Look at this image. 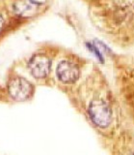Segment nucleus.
<instances>
[{
  "label": "nucleus",
  "instance_id": "obj_4",
  "mask_svg": "<svg viewBox=\"0 0 134 155\" xmlns=\"http://www.w3.org/2000/svg\"><path fill=\"white\" fill-rule=\"evenodd\" d=\"M31 74L37 79H44L48 75L50 70L49 58L44 54H36L29 61Z\"/></svg>",
  "mask_w": 134,
  "mask_h": 155
},
{
  "label": "nucleus",
  "instance_id": "obj_3",
  "mask_svg": "<svg viewBox=\"0 0 134 155\" xmlns=\"http://www.w3.org/2000/svg\"><path fill=\"white\" fill-rule=\"evenodd\" d=\"M56 75L64 84H73L79 78V69L74 63L64 60L57 66Z\"/></svg>",
  "mask_w": 134,
  "mask_h": 155
},
{
  "label": "nucleus",
  "instance_id": "obj_6",
  "mask_svg": "<svg viewBox=\"0 0 134 155\" xmlns=\"http://www.w3.org/2000/svg\"><path fill=\"white\" fill-rule=\"evenodd\" d=\"M86 46H87V48H89V50L92 51L100 61H103V57L101 55V52L99 51V50L97 46H95V45H93V44H91V43H87V44H86Z\"/></svg>",
  "mask_w": 134,
  "mask_h": 155
},
{
  "label": "nucleus",
  "instance_id": "obj_8",
  "mask_svg": "<svg viewBox=\"0 0 134 155\" xmlns=\"http://www.w3.org/2000/svg\"><path fill=\"white\" fill-rule=\"evenodd\" d=\"M3 26H4V18L2 17V15L0 14V32H1Z\"/></svg>",
  "mask_w": 134,
  "mask_h": 155
},
{
  "label": "nucleus",
  "instance_id": "obj_2",
  "mask_svg": "<svg viewBox=\"0 0 134 155\" xmlns=\"http://www.w3.org/2000/svg\"><path fill=\"white\" fill-rule=\"evenodd\" d=\"M33 86L29 81L22 78H15L9 81L8 92L16 101H23L32 94Z\"/></svg>",
  "mask_w": 134,
  "mask_h": 155
},
{
  "label": "nucleus",
  "instance_id": "obj_1",
  "mask_svg": "<svg viewBox=\"0 0 134 155\" xmlns=\"http://www.w3.org/2000/svg\"><path fill=\"white\" fill-rule=\"evenodd\" d=\"M89 115L93 122L100 128H106L112 122V110L102 99H95L89 106Z\"/></svg>",
  "mask_w": 134,
  "mask_h": 155
},
{
  "label": "nucleus",
  "instance_id": "obj_5",
  "mask_svg": "<svg viewBox=\"0 0 134 155\" xmlns=\"http://www.w3.org/2000/svg\"><path fill=\"white\" fill-rule=\"evenodd\" d=\"M31 6L30 5H28L24 2H20L16 5V10L17 13H20V15H26L27 13L30 12V9Z\"/></svg>",
  "mask_w": 134,
  "mask_h": 155
},
{
  "label": "nucleus",
  "instance_id": "obj_7",
  "mask_svg": "<svg viewBox=\"0 0 134 155\" xmlns=\"http://www.w3.org/2000/svg\"><path fill=\"white\" fill-rule=\"evenodd\" d=\"M30 3L32 4H35V5H42V4H45L46 2V0H29Z\"/></svg>",
  "mask_w": 134,
  "mask_h": 155
}]
</instances>
